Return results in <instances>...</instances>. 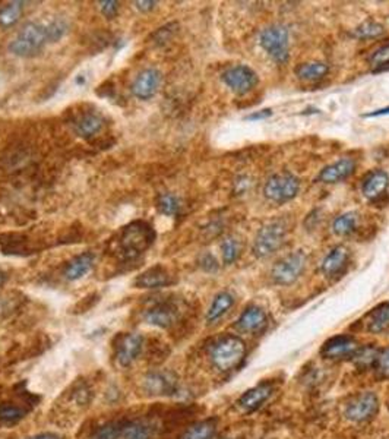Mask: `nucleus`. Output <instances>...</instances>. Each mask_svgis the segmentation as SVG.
<instances>
[{
	"mask_svg": "<svg viewBox=\"0 0 389 439\" xmlns=\"http://www.w3.org/2000/svg\"><path fill=\"white\" fill-rule=\"evenodd\" d=\"M156 230L145 221H133L117 236V249L125 259H135L153 246Z\"/></svg>",
	"mask_w": 389,
	"mask_h": 439,
	"instance_id": "f257e3e1",
	"label": "nucleus"
},
{
	"mask_svg": "<svg viewBox=\"0 0 389 439\" xmlns=\"http://www.w3.org/2000/svg\"><path fill=\"white\" fill-rule=\"evenodd\" d=\"M246 355V345L237 335H224L214 341L209 348V358L213 365L221 370L228 372L237 369Z\"/></svg>",
	"mask_w": 389,
	"mask_h": 439,
	"instance_id": "f03ea898",
	"label": "nucleus"
},
{
	"mask_svg": "<svg viewBox=\"0 0 389 439\" xmlns=\"http://www.w3.org/2000/svg\"><path fill=\"white\" fill-rule=\"evenodd\" d=\"M49 43L46 24L26 22L9 44V51L18 57H33Z\"/></svg>",
	"mask_w": 389,
	"mask_h": 439,
	"instance_id": "7ed1b4c3",
	"label": "nucleus"
},
{
	"mask_svg": "<svg viewBox=\"0 0 389 439\" xmlns=\"http://www.w3.org/2000/svg\"><path fill=\"white\" fill-rule=\"evenodd\" d=\"M259 44L278 65H284L288 62L290 34L286 25L274 24L266 26L261 33Z\"/></svg>",
	"mask_w": 389,
	"mask_h": 439,
	"instance_id": "20e7f679",
	"label": "nucleus"
},
{
	"mask_svg": "<svg viewBox=\"0 0 389 439\" xmlns=\"http://www.w3.org/2000/svg\"><path fill=\"white\" fill-rule=\"evenodd\" d=\"M286 224L283 221H271L265 224L256 234L253 242V253L258 258H266L277 252L286 241Z\"/></svg>",
	"mask_w": 389,
	"mask_h": 439,
	"instance_id": "39448f33",
	"label": "nucleus"
},
{
	"mask_svg": "<svg viewBox=\"0 0 389 439\" xmlns=\"http://www.w3.org/2000/svg\"><path fill=\"white\" fill-rule=\"evenodd\" d=\"M300 191V182L295 178L294 174L288 171H283L278 174H274L273 178H269L268 182L263 186L265 196L277 203H284L295 198V195Z\"/></svg>",
	"mask_w": 389,
	"mask_h": 439,
	"instance_id": "423d86ee",
	"label": "nucleus"
},
{
	"mask_svg": "<svg viewBox=\"0 0 389 439\" xmlns=\"http://www.w3.org/2000/svg\"><path fill=\"white\" fill-rule=\"evenodd\" d=\"M182 318V309L174 299H163L154 302L143 312V319L149 326L168 330Z\"/></svg>",
	"mask_w": 389,
	"mask_h": 439,
	"instance_id": "0eeeda50",
	"label": "nucleus"
},
{
	"mask_svg": "<svg viewBox=\"0 0 389 439\" xmlns=\"http://www.w3.org/2000/svg\"><path fill=\"white\" fill-rule=\"evenodd\" d=\"M306 263H308V256L305 252L302 251L293 252L276 263L271 271V277L276 284L290 286L295 280L300 278V276L306 268Z\"/></svg>",
	"mask_w": 389,
	"mask_h": 439,
	"instance_id": "6e6552de",
	"label": "nucleus"
},
{
	"mask_svg": "<svg viewBox=\"0 0 389 439\" xmlns=\"http://www.w3.org/2000/svg\"><path fill=\"white\" fill-rule=\"evenodd\" d=\"M143 391L153 397H171L178 391V379L170 370H153L143 378Z\"/></svg>",
	"mask_w": 389,
	"mask_h": 439,
	"instance_id": "1a4fd4ad",
	"label": "nucleus"
},
{
	"mask_svg": "<svg viewBox=\"0 0 389 439\" xmlns=\"http://www.w3.org/2000/svg\"><path fill=\"white\" fill-rule=\"evenodd\" d=\"M223 82L230 88V90L237 96H245L258 85V75L256 72L245 65H237L233 68H228L221 75Z\"/></svg>",
	"mask_w": 389,
	"mask_h": 439,
	"instance_id": "9d476101",
	"label": "nucleus"
},
{
	"mask_svg": "<svg viewBox=\"0 0 389 439\" xmlns=\"http://www.w3.org/2000/svg\"><path fill=\"white\" fill-rule=\"evenodd\" d=\"M379 412V398L375 393L355 395L345 407V418L351 422L362 423L375 418Z\"/></svg>",
	"mask_w": 389,
	"mask_h": 439,
	"instance_id": "9b49d317",
	"label": "nucleus"
},
{
	"mask_svg": "<svg viewBox=\"0 0 389 439\" xmlns=\"http://www.w3.org/2000/svg\"><path fill=\"white\" fill-rule=\"evenodd\" d=\"M362 345L351 335H335L329 338L320 350V355L329 360H351Z\"/></svg>",
	"mask_w": 389,
	"mask_h": 439,
	"instance_id": "f8f14e48",
	"label": "nucleus"
},
{
	"mask_svg": "<svg viewBox=\"0 0 389 439\" xmlns=\"http://www.w3.org/2000/svg\"><path fill=\"white\" fill-rule=\"evenodd\" d=\"M161 84V72L156 68H146L138 74L131 85L132 94L142 101L153 99Z\"/></svg>",
	"mask_w": 389,
	"mask_h": 439,
	"instance_id": "ddd939ff",
	"label": "nucleus"
},
{
	"mask_svg": "<svg viewBox=\"0 0 389 439\" xmlns=\"http://www.w3.org/2000/svg\"><path fill=\"white\" fill-rule=\"evenodd\" d=\"M143 347V337L141 334H123L116 343V359L118 365L128 368L141 355Z\"/></svg>",
	"mask_w": 389,
	"mask_h": 439,
	"instance_id": "4468645a",
	"label": "nucleus"
},
{
	"mask_svg": "<svg viewBox=\"0 0 389 439\" xmlns=\"http://www.w3.org/2000/svg\"><path fill=\"white\" fill-rule=\"evenodd\" d=\"M103 126H104V119L97 111L93 110L82 111L72 122L74 132L84 139L96 136L103 129Z\"/></svg>",
	"mask_w": 389,
	"mask_h": 439,
	"instance_id": "2eb2a0df",
	"label": "nucleus"
},
{
	"mask_svg": "<svg viewBox=\"0 0 389 439\" xmlns=\"http://www.w3.org/2000/svg\"><path fill=\"white\" fill-rule=\"evenodd\" d=\"M268 326V318L262 308L259 306H248L242 316L237 319L236 328L241 333L246 334H258L262 333Z\"/></svg>",
	"mask_w": 389,
	"mask_h": 439,
	"instance_id": "dca6fc26",
	"label": "nucleus"
},
{
	"mask_svg": "<svg viewBox=\"0 0 389 439\" xmlns=\"http://www.w3.org/2000/svg\"><path fill=\"white\" fill-rule=\"evenodd\" d=\"M389 186V176L383 170H372L369 171L362 185V192L366 199L370 202H379L380 198L385 196V192Z\"/></svg>",
	"mask_w": 389,
	"mask_h": 439,
	"instance_id": "f3484780",
	"label": "nucleus"
},
{
	"mask_svg": "<svg viewBox=\"0 0 389 439\" xmlns=\"http://www.w3.org/2000/svg\"><path fill=\"white\" fill-rule=\"evenodd\" d=\"M173 283L174 280L171 274L163 266H154L151 268H148L146 271L139 274L133 281V284L138 288H161L171 286Z\"/></svg>",
	"mask_w": 389,
	"mask_h": 439,
	"instance_id": "a211bd4d",
	"label": "nucleus"
},
{
	"mask_svg": "<svg viewBox=\"0 0 389 439\" xmlns=\"http://www.w3.org/2000/svg\"><path fill=\"white\" fill-rule=\"evenodd\" d=\"M355 163L351 158H341L334 164H329L320 170L318 174L316 182L320 183H338L345 181L348 176L354 171Z\"/></svg>",
	"mask_w": 389,
	"mask_h": 439,
	"instance_id": "6ab92c4d",
	"label": "nucleus"
},
{
	"mask_svg": "<svg viewBox=\"0 0 389 439\" xmlns=\"http://www.w3.org/2000/svg\"><path fill=\"white\" fill-rule=\"evenodd\" d=\"M348 258H350V253L345 246H335L325 256L320 270L328 278H334L337 276H341V273H344L345 267L348 266Z\"/></svg>",
	"mask_w": 389,
	"mask_h": 439,
	"instance_id": "aec40b11",
	"label": "nucleus"
},
{
	"mask_svg": "<svg viewBox=\"0 0 389 439\" xmlns=\"http://www.w3.org/2000/svg\"><path fill=\"white\" fill-rule=\"evenodd\" d=\"M273 391H274V385L271 383L258 384L256 387L248 390L241 397V400H238V405H241L245 412L252 413L273 395Z\"/></svg>",
	"mask_w": 389,
	"mask_h": 439,
	"instance_id": "412c9836",
	"label": "nucleus"
},
{
	"mask_svg": "<svg viewBox=\"0 0 389 439\" xmlns=\"http://www.w3.org/2000/svg\"><path fill=\"white\" fill-rule=\"evenodd\" d=\"M94 261H96V256L91 252H84L81 255H76L65 266V270H64L65 278L69 281L81 280L82 277H85L89 271L93 270Z\"/></svg>",
	"mask_w": 389,
	"mask_h": 439,
	"instance_id": "4be33fe9",
	"label": "nucleus"
},
{
	"mask_svg": "<svg viewBox=\"0 0 389 439\" xmlns=\"http://www.w3.org/2000/svg\"><path fill=\"white\" fill-rule=\"evenodd\" d=\"M366 328L373 334H380L389 330V302L380 303L368 313Z\"/></svg>",
	"mask_w": 389,
	"mask_h": 439,
	"instance_id": "5701e85b",
	"label": "nucleus"
},
{
	"mask_svg": "<svg viewBox=\"0 0 389 439\" xmlns=\"http://www.w3.org/2000/svg\"><path fill=\"white\" fill-rule=\"evenodd\" d=\"M233 305H234V296L230 295L228 291H223L220 295H217L206 313L208 324H214V322L223 318L231 309Z\"/></svg>",
	"mask_w": 389,
	"mask_h": 439,
	"instance_id": "b1692460",
	"label": "nucleus"
},
{
	"mask_svg": "<svg viewBox=\"0 0 389 439\" xmlns=\"http://www.w3.org/2000/svg\"><path fill=\"white\" fill-rule=\"evenodd\" d=\"M329 71V66L323 62H309V64H300L295 69L294 74L300 81L313 82L322 79Z\"/></svg>",
	"mask_w": 389,
	"mask_h": 439,
	"instance_id": "393cba45",
	"label": "nucleus"
},
{
	"mask_svg": "<svg viewBox=\"0 0 389 439\" xmlns=\"http://www.w3.org/2000/svg\"><path fill=\"white\" fill-rule=\"evenodd\" d=\"M217 429V419H205L192 425L181 439H211Z\"/></svg>",
	"mask_w": 389,
	"mask_h": 439,
	"instance_id": "a878e982",
	"label": "nucleus"
},
{
	"mask_svg": "<svg viewBox=\"0 0 389 439\" xmlns=\"http://www.w3.org/2000/svg\"><path fill=\"white\" fill-rule=\"evenodd\" d=\"M28 408L18 405V403L4 401L0 403V422L5 425H16L26 415Z\"/></svg>",
	"mask_w": 389,
	"mask_h": 439,
	"instance_id": "bb28decb",
	"label": "nucleus"
},
{
	"mask_svg": "<svg viewBox=\"0 0 389 439\" xmlns=\"http://www.w3.org/2000/svg\"><path fill=\"white\" fill-rule=\"evenodd\" d=\"M24 12V2H11L0 8V28L9 29L21 19Z\"/></svg>",
	"mask_w": 389,
	"mask_h": 439,
	"instance_id": "cd10ccee",
	"label": "nucleus"
},
{
	"mask_svg": "<svg viewBox=\"0 0 389 439\" xmlns=\"http://www.w3.org/2000/svg\"><path fill=\"white\" fill-rule=\"evenodd\" d=\"M117 439H151V433L143 423L125 420Z\"/></svg>",
	"mask_w": 389,
	"mask_h": 439,
	"instance_id": "c85d7f7f",
	"label": "nucleus"
},
{
	"mask_svg": "<svg viewBox=\"0 0 389 439\" xmlns=\"http://www.w3.org/2000/svg\"><path fill=\"white\" fill-rule=\"evenodd\" d=\"M383 33H385V28H383L382 24L369 19V21L362 22L358 26H355L354 31H353V36L355 39H360V40H369V39H378Z\"/></svg>",
	"mask_w": 389,
	"mask_h": 439,
	"instance_id": "c756f323",
	"label": "nucleus"
},
{
	"mask_svg": "<svg viewBox=\"0 0 389 439\" xmlns=\"http://www.w3.org/2000/svg\"><path fill=\"white\" fill-rule=\"evenodd\" d=\"M357 224H358V214L351 211L337 217L334 220L333 230L335 234H338V236H348V234H351L357 228Z\"/></svg>",
	"mask_w": 389,
	"mask_h": 439,
	"instance_id": "7c9ffc66",
	"label": "nucleus"
},
{
	"mask_svg": "<svg viewBox=\"0 0 389 439\" xmlns=\"http://www.w3.org/2000/svg\"><path fill=\"white\" fill-rule=\"evenodd\" d=\"M369 64L373 74L389 71V43L380 46L376 51H373V54L369 57Z\"/></svg>",
	"mask_w": 389,
	"mask_h": 439,
	"instance_id": "2f4dec72",
	"label": "nucleus"
},
{
	"mask_svg": "<svg viewBox=\"0 0 389 439\" xmlns=\"http://www.w3.org/2000/svg\"><path fill=\"white\" fill-rule=\"evenodd\" d=\"M181 201H178L177 196H174L173 193H161L157 198V208L161 214L167 216V217H174L178 213H181Z\"/></svg>",
	"mask_w": 389,
	"mask_h": 439,
	"instance_id": "473e14b6",
	"label": "nucleus"
},
{
	"mask_svg": "<svg viewBox=\"0 0 389 439\" xmlns=\"http://www.w3.org/2000/svg\"><path fill=\"white\" fill-rule=\"evenodd\" d=\"M378 350L373 345H366V347H360L358 351L355 353V356L351 359L358 369H373V363L378 355Z\"/></svg>",
	"mask_w": 389,
	"mask_h": 439,
	"instance_id": "72a5a7b5",
	"label": "nucleus"
},
{
	"mask_svg": "<svg viewBox=\"0 0 389 439\" xmlns=\"http://www.w3.org/2000/svg\"><path fill=\"white\" fill-rule=\"evenodd\" d=\"M123 422L125 420L107 422V423L98 426L97 429H94V432L91 433V436H89V439H117Z\"/></svg>",
	"mask_w": 389,
	"mask_h": 439,
	"instance_id": "f704fd0d",
	"label": "nucleus"
},
{
	"mask_svg": "<svg viewBox=\"0 0 389 439\" xmlns=\"http://www.w3.org/2000/svg\"><path fill=\"white\" fill-rule=\"evenodd\" d=\"M49 43H56L68 33V22L64 18H54L46 24Z\"/></svg>",
	"mask_w": 389,
	"mask_h": 439,
	"instance_id": "c9c22d12",
	"label": "nucleus"
},
{
	"mask_svg": "<svg viewBox=\"0 0 389 439\" xmlns=\"http://www.w3.org/2000/svg\"><path fill=\"white\" fill-rule=\"evenodd\" d=\"M242 245L234 238H226L221 243V252H223V261L226 266H230L238 256H241Z\"/></svg>",
	"mask_w": 389,
	"mask_h": 439,
	"instance_id": "e433bc0d",
	"label": "nucleus"
},
{
	"mask_svg": "<svg viewBox=\"0 0 389 439\" xmlns=\"http://www.w3.org/2000/svg\"><path fill=\"white\" fill-rule=\"evenodd\" d=\"M373 369L376 372V378L389 379V347L378 350Z\"/></svg>",
	"mask_w": 389,
	"mask_h": 439,
	"instance_id": "4c0bfd02",
	"label": "nucleus"
},
{
	"mask_svg": "<svg viewBox=\"0 0 389 439\" xmlns=\"http://www.w3.org/2000/svg\"><path fill=\"white\" fill-rule=\"evenodd\" d=\"M199 266L206 273H216L218 270V262H217V259L211 253L202 255V258L199 261Z\"/></svg>",
	"mask_w": 389,
	"mask_h": 439,
	"instance_id": "58836bf2",
	"label": "nucleus"
},
{
	"mask_svg": "<svg viewBox=\"0 0 389 439\" xmlns=\"http://www.w3.org/2000/svg\"><path fill=\"white\" fill-rule=\"evenodd\" d=\"M253 182L249 176H238L234 182V193L236 195H243L252 188Z\"/></svg>",
	"mask_w": 389,
	"mask_h": 439,
	"instance_id": "ea45409f",
	"label": "nucleus"
},
{
	"mask_svg": "<svg viewBox=\"0 0 389 439\" xmlns=\"http://www.w3.org/2000/svg\"><path fill=\"white\" fill-rule=\"evenodd\" d=\"M100 9L101 14L107 18V19H113L116 18L117 12H118V2H114V0H107V2H100Z\"/></svg>",
	"mask_w": 389,
	"mask_h": 439,
	"instance_id": "a19ab883",
	"label": "nucleus"
},
{
	"mask_svg": "<svg viewBox=\"0 0 389 439\" xmlns=\"http://www.w3.org/2000/svg\"><path fill=\"white\" fill-rule=\"evenodd\" d=\"M273 116V110L271 109H263L261 111H255L252 114H249L246 117V121H262V119H268V117Z\"/></svg>",
	"mask_w": 389,
	"mask_h": 439,
	"instance_id": "79ce46f5",
	"label": "nucleus"
},
{
	"mask_svg": "<svg viewBox=\"0 0 389 439\" xmlns=\"http://www.w3.org/2000/svg\"><path fill=\"white\" fill-rule=\"evenodd\" d=\"M157 2H151V0H146V2H135V6L141 12H151L156 8Z\"/></svg>",
	"mask_w": 389,
	"mask_h": 439,
	"instance_id": "37998d69",
	"label": "nucleus"
},
{
	"mask_svg": "<svg viewBox=\"0 0 389 439\" xmlns=\"http://www.w3.org/2000/svg\"><path fill=\"white\" fill-rule=\"evenodd\" d=\"M389 114V107H383L379 110H375L372 113H366L363 114V117H378V116H388Z\"/></svg>",
	"mask_w": 389,
	"mask_h": 439,
	"instance_id": "c03bdc74",
	"label": "nucleus"
},
{
	"mask_svg": "<svg viewBox=\"0 0 389 439\" xmlns=\"http://www.w3.org/2000/svg\"><path fill=\"white\" fill-rule=\"evenodd\" d=\"M31 439H61V436H57L56 433H40Z\"/></svg>",
	"mask_w": 389,
	"mask_h": 439,
	"instance_id": "a18cd8bd",
	"label": "nucleus"
},
{
	"mask_svg": "<svg viewBox=\"0 0 389 439\" xmlns=\"http://www.w3.org/2000/svg\"><path fill=\"white\" fill-rule=\"evenodd\" d=\"M6 281V274L4 271H0V287H2Z\"/></svg>",
	"mask_w": 389,
	"mask_h": 439,
	"instance_id": "49530a36",
	"label": "nucleus"
},
{
	"mask_svg": "<svg viewBox=\"0 0 389 439\" xmlns=\"http://www.w3.org/2000/svg\"><path fill=\"white\" fill-rule=\"evenodd\" d=\"M221 439H231V438H221Z\"/></svg>",
	"mask_w": 389,
	"mask_h": 439,
	"instance_id": "de8ad7c7",
	"label": "nucleus"
}]
</instances>
